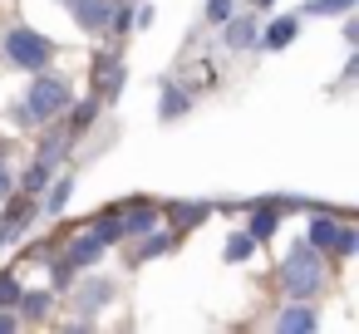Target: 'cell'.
Listing matches in <instances>:
<instances>
[{
  "label": "cell",
  "mask_w": 359,
  "mask_h": 334,
  "mask_svg": "<svg viewBox=\"0 0 359 334\" xmlns=\"http://www.w3.org/2000/svg\"><path fill=\"white\" fill-rule=\"evenodd\" d=\"M0 45H6V60L15 69H45L50 64V40L35 35V30H6Z\"/></svg>",
  "instance_id": "obj_1"
},
{
  "label": "cell",
  "mask_w": 359,
  "mask_h": 334,
  "mask_svg": "<svg viewBox=\"0 0 359 334\" xmlns=\"http://www.w3.org/2000/svg\"><path fill=\"white\" fill-rule=\"evenodd\" d=\"M280 280H285L290 295H310V290H320V265L310 260V251H295V256L280 265Z\"/></svg>",
  "instance_id": "obj_2"
},
{
  "label": "cell",
  "mask_w": 359,
  "mask_h": 334,
  "mask_svg": "<svg viewBox=\"0 0 359 334\" xmlns=\"http://www.w3.org/2000/svg\"><path fill=\"white\" fill-rule=\"evenodd\" d=\"M65 104H69V89H65L60 79H40V84L30 89V99H25V109H30L35 118H55Z\"/></svg>",
  "instance_id": "obj_3"
},
{
  "label": "cell",
  "mask_w": 359,
  "mask_h": 334,
  "mask_svg": "<svg viewBox=\"0 0 359 334\" xmlns=\"http://www.w3.org/2000/svg\"><path fill=\"white\" fill-rule=\"evenodd\" d=\"M74 15H79V25H89V30H104L109 25V0H74Z\"/></svg>",
  "instance_id": "obj_4"
},
{
  "label": "cell",
  "mask_w": 359,
  "mask_h": 334,
  "mask_svg": "<svg viewBox=\"0 0 359 334\" xmlns=\"http://www.w3.org/2000/svg\"><path fill=\"white\" fill-rule=\"evenodd\" d=\"M290 40H295V20H276V25H266V45H271V50L290 45Z\"/></svg>",
  "instance_id": "obj_5"
},
{
  "label": "cell",
  "mask_w": 359,
  "mask_h": 334,
  "mask_svg": "<svg viewBox=\"0 0 359 334\" xmlns=\"http://www.w3.org/2000/svg\"><path fill=\"white\" fill-rule=\"evenodd\" d=\"M334 236H339V221H330V216H315V226H310V241H315V246H334Z\"/></svg>",
  "instance_id": "obj_6"
},
{
  "label": "cell",
  "mask_w": 359,
  "mask_h": 334,
  "mask_svg": "<svg viewBox=\"0 0 359 334\" xmlns=\"http://www.w3.org/2000/svg\"><path fill=\"white\" fill-rule=\"evenodd\" d=\"M349 6H354V0H310L305 11H310V15H339V11H349Z\"/></svg>",
  "instance_id": "obj_7"
},
{
  "label": "cell",
  "mask_w": 359,
  "mask_h": 334,
  "mask_svg": "<svg viewBox=\"0 0 359 334\" xmlns=\"http://www.w3.org/2000/svg\"><path fill=\"white\" fill-rule=\"evenodd\" d=\"M251 40H256V25H246V20H236V25L226 30V45H236V50L251 45Z\"/></svg>",
  "instance_id": "obj_8"
},
{
  "label": "cell",
  "mask_w": 359,
  "mask_h": 334,
  "mask_svg": "<svg viewBox=\"0 0 359 334\" xmlns=\"http://www.w3.org/2000/svg\"><path fill=\"white\" fill-rule=\"evenodd\" d=\"M310 324H315L310 309H285V314H280V329H310Z\"/></svg>",
  "instance_id": "obj_9"
},
{
  "label": "cell",
  "mask_w": 359,
  "mask_h": 334,
  "mask_svg": "<svg viewBox=\"0 0 359 334\" xmlns=\"http://www.w3.org/2000/svg\"><path fill=\"white\" fill-rule=\"evenodd\" d=\"M251 256V236H231L226 241V260H246Z\"/></svg>",
  "instance_id": "obj_10"
},
{
  "label": "cell",
  "mask_w": 359,
  "mask_h": 334,
  "mask_svg": "<svg viewBox=\"0 0 359 334\" xmlns=\"http://www.w3.org/2000/svg\"><path fill=\"white\" fill-rule=\"evenodd\" d=\"M94 256H99V241H79L74 256H69V265H84V260H94Z\"/></svg>",
  "instance_id": "obj_11"
},
{
  "label": "cell",
  "mask_w": 359,
  "mask_h": 334,
  "mask_svg": "<svg viewBox=\"0 0 359 334\" xmlns=\"http://www.w3.org/2000/svg\"><path fill=\"white\" fill-rule=\"evenodd\" d=\"M182 109H187V99H182L177 89H168V99H163V113H168V118H177Z\"/></svg>",
  "instance_id": "obj_12"
},
{
  "label": "cell",
  "mask_w": 359,
  "mask_h": 334,
  "mask_svg": "<svg viewBox=\"0 0 359 334\" xmlns=\"http://www.w3.org/2000/svg\"><path fill=\"white\" fill-rule=\"evenodd\" d=\"M45 177H50V162H35V167H30V177H25V187H30V192H40V187H45Z\"/></svg>",
  "instance_id": "obj_13"
},
{
  "label": "cell",
  "mask_w": 359,
  "mask_h": 334,
  "mask_svg": "<svg viewBox=\"0 0 359 334\" xmlns=\"http://www.w3.org/2000/svg\"><path fill=\"white\" fill-rule=\"evenodd\" d=\"M45 309H50V295H25V314L30 319H40Z\"/></svg>",
  "instance_id": "obj_14"
},
{
  "label": "cell",
  "mask_w": 359,
  "mask_h": 334,
  "mask_svg": "<svg viewBox=\"0 0 359 334\" xmlns=\"http://www.w3.org/2000/svg\"><path fill=\"white\" fill-rule=\"evenodd\" d=\"M271 231H276V216H271V211H261V216L251 221V236H271Z\"/></svg>",
  "instance_id": "obj_15"
},
{
  "label": "cell",
  "mask_w": 359,
  "mask_h": 334,
  "mask_svg": "<svg viewBox=\"0 0 359 334\" xmlns=\"http://www.w3.org/2000/svg\"><path fill=\"white\" fill-rule=\"evenodd\" d=\"M65 202H69V182H60V187H55V197H50V211H60Z\"/></svg>",
  "instance_id": "obj_16"
},
{
  "label": "cell",
  "mask_w": 359,
  "mask_h": 334,
  "mask_svg": "<svg viewBox=\"0 0 359 334\" xmlns=\"http://www.w3.org/2000/svg\"><path fill=\"white\" fill-rule=\"evenodd\" d=\"M226 11H231V0H212V20H226Z\"/></svg>",
  "instance_id": "obj_17"
},
{
  "label": "cell",
  "mask_w": 359,
  "mask_h": 334,
  "mask_svg": "<svg viewBox=\"0 0 359 334\" xmlns=\"http://www.w3.org/2000/svg\"><path fill=\"white\" fill-rule=\"evenodd\" d=\"M15 295H20V285H15V280H0V300H15Z\"/></svg>",
  "instance_id": "obj_18"
},
{
  "label": "cell",
  "mask_w": 359,
  "mask_h": 334,
  "mask_svg": "<svg viewBox=\"0 0 359 334\" xmlns=\"http://www.w3.org/2000/svg\"><path fill=\"white\" fill-rule=\"evenodd\" d=\"M11 192V172H6V162H0V197Z\"/></svg>",
  "instance_id": "obj_19"
},
{
  "label": "cell",
  "mask_w": 359,
  "mask_h": 334,
  "mask_svg": "<svg viewBox=\"0 0 359 334\" xmlns=\"http://www.w3.org/2000/svg\"><path fill=\"white\" fill-rule=\"evenodd\" d=\"M11 324H15V319H11V314H0V334H6V329H11Z\"/></svg>",
  "instance_id": "obj_20"
},
{
  "label": "cell",
  "mask_w": 359,
  "mask_h": 334,
  "mask_svg": "<svg viewBox=\"0 0 359 334\" xmlns=\"http://www.w3.org/2000/svg\"><path fill=\"white\" fill-rule=\"evenodd\" d=\"M256 6H271V0H256Z\"/></svg>",
  "instance_id": "obj_21"
}]
</instances>
